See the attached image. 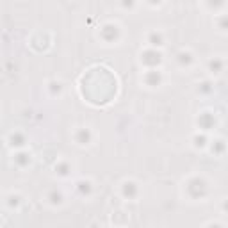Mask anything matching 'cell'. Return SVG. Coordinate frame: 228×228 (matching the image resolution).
Here are the masks:
<instances>
[{
  "instance_id": "6da1fadb",
  "label": "cell",
  "mask_w": 228,
  "mask_h": 228,
  "mask_svg": "<svg viewBox=\"0 0 228 228\" xmlns=\"http://www.w3.org/2000/svg\"><path fill=\"white\" fill-rule=\"evenodd\" d=\"M152 45H160V36L159 34H153L152 36Z\"/></svg>"
}]
</instances>
